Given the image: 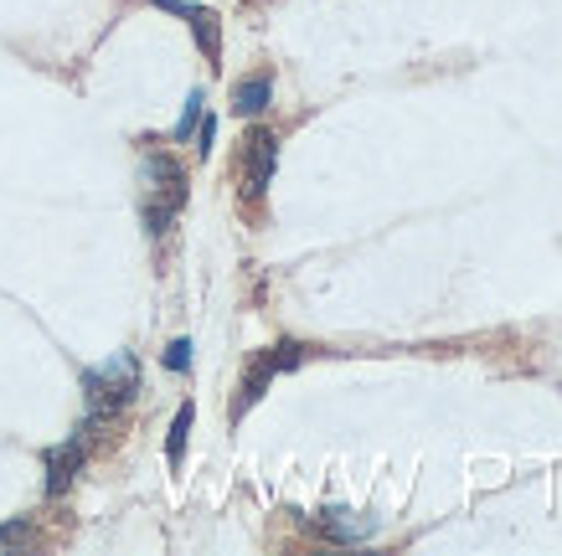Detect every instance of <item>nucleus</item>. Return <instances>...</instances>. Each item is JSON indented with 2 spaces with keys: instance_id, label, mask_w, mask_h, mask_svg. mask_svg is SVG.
<instances>
[{
  "instance_id": "nucleus-1",
  "label": "nucleus",
  "mask_w": 562,
  "mask_h": 556,
  "mask_svg": "<svg viewBox=\"0 0 562 556\" xmlns=\"http://www.w3.org/2000/svg\"><path fill=\"white\" fill-rule=\"evenodd\" d=\"M139 392V361L135 351H120L114 361H103V366H88L83 371V397H88V418L78 433H93L103 422H114L130 407V397Z\"/></svg>"
},
{
  "instance_id": "nucleus-2",
  "label": "nucleus",
  "mask_w": 562,
  "mask_h": 556,
  "mask_svg": "<svg viewBox=\"0 0 562 556\" xmlns=\"http://www.w3.org/2000/svg\"><path fill=\"white\" fill-rule=\"evenodd\" d=\"M181 206H187V170H181L176 155L150 150L145 155V227L160 237Z\"/></svg>"
},
{
  "instance_id": "nucleus-3",
  "label": "nucleus",
  "mask_w": 562,
  "mask_h": 556,
  "mask_svg": "<svg viewBox=\"0 0 562 556\" xmlns=\"http://www.w3.org/2000/svg\"><path fill=\"white\" fill-rule=\"evenodd\" d=\"M305 361V345H294V340H279V345H269V351H258L254 361H248V371H243V387H238V407H233V418H243L248 407L269 392V382L279 376V371H294Z\"/></svg>"
},
{
  "instance_id": "nucleus-4",
  "label": "nucleus",
  "mask_w": 562,
  "mask_h": 556,
  "mask_svg": "<svg viewBox=\"0 0 562 556\" xmlns=\"http://www.w3.org/2000/svg\"><path fill=\"white\" fill-rule=\"evenodd\" d=\"M273 166H279V135H273V129H248V135H243V155H238L243 202H258V196L269 191Z\"/></svg>"
},
{
  "instance_id": "nucleus-5",
  "label": "nucleus",
  "mask_w": 562,
  "mask_h": 556,
  "mask_svg": "<svg viewBox=\"0 0 562 556\" xmlns=\"http://www.w3.org/2000/svg\"><path fill=\"white\" fill-rule=\"evenodd\" d=\"M83 458H88V439H83V433H78V439H68V443H57V449H47V454H42V469H47V495H63V489L78 479Z\"/></svg>"
},
{
  "instance_id": "nucleus-6",
  "label": "nucleus",
  "mask_w": 562,
  "mask_h": 556,
  "mask_svg": "<svg viewBox=\"0 0 562 556\" xmlns=\"http://www.w3.org/2000/svg\"><path fill=\"white\" fill-rule=\"evenodd\" d=\"M150 5H160V11H171V16H181L191 26V36H196V47L217 63L222 52V32H217V16L206 11V5H191V0H150Z\"/></svg>"
},
{
  "instance_id": "nucleus-7",
  "label": "nucleus",
  "mask_w": 562,
  "mask_h": 556,
  "mask_svg": "<svg viewBox=\"0 0 562 556\" xmlns=\"http://www.w3.org/2000/svg\"><path fill=\"white\" fill-rule=\"evenodd\" d=\"M315 531H321L325 541H367L372 536V521H357V510H321L315 515Z\"/></svg>"
},
{
  "instance_id": "nucleus-8",
  "label": "nucleus",
  "mask_w": 562,
  "mask_h": 556,
  "mask_svg": "<svg viewBox=\"0 0 562 556\" xmlns=\"http://www.w3.org/2000/svg\"><path fill=\"white\" fill-rule=\"evenodd\" d=\"M269 99H273V78H269V72H258V78H243V83L233 88V114L254 118V114H263V109H269Z\"/></svg>"
},
{
  "instance_id": "nucleus-9",
  "label": "nucleus",
  "mask_w": 562,
  "mask_h": 556,
  "mask_svg": "<svg viewBox=\"0 0 562 556\" xmlns=\"http://www.w3.org/2000/svg\"><path fill=\"white\" fill-rule=\"evenodd\" d=\"M191 422H196V407L181 402V412H176V422H171V439H166V458H171V464H181V454H187Z\"/></svg>"
},
{
  "instance_id": "nucleus-10",
  "label": "nucleus",
  "mask_w": 562,
  "mask_h": 556,
  "mask_svg": "<svg viewBox=\"0 0 562 556\" xmlns=\"http://www.w3.org/2000/svg\"><path fill=\"white\" fill-rule=\"evenodd\" d=\"M202 93H191L187 99V109H181V118H176V139H191L196 135V124H202Z\"/></svg>"
},
{
  "instance_id": "nucleus-11",
  "label": "nucleus",
  "mask_w": 562,
  "mask_h": 556,
  "mask_svg": "<svg viewBox=\"0 0 562 556\" xmlns=\"http://www.w3.org/2000/svg\"><path fill=\"white\" fill-rule=\"evenodd\" d=\"M191 366V340H171L166 345V371H187Z\"/></svg>"
},
{
  "instance_id": "nucleus-12",
  "label": "nucleus",
  "mask_w": 562,
  "mask_h": 556,
  "mask_svg": "<svg viewBox=\"0 0 562 556\" xmlns=\"http://www.w3.org/2000/svg\"><path fill=\"white\" fill-rule=\"evenodd\" d=\"M212 145H217V118L206 114L202 124H196V150H202V155H212Z\"/></svg>"
},
{
  "instance_id": "nucleus-13",
  "label": "nucleus",
  "mask_w": 562,
  "mask_h": 556,
  "mask_svg": "<svg viewBox=\"0 0 562 556\" xmlns=\"http://www.w3.org/2000/svg\"><path fill=\"white\" fill-rule=\"evenodd\" d=\"M11 541H26V525H0V546H11Z\"/></svg>"
}]
</instances>
